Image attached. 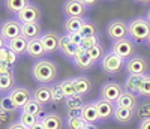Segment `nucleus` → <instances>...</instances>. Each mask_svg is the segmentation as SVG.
<instances>
[{
    "mask_svg": "<svg viewBox=\"0 0 150 129\" xmlns=\"http://www.w3.org/2000/svg\"><path fill=\"white\" fill-rule=\"evenodd\" d=\"M30 74L36 83L51 86L57 81L59 69H57V64L54 62L48 60V59H39L33 63Z\"/></svg>",
    "mask_w": 150,
    "mask_h": 129,
    "instance_id": "f257e3e1",
    "label": "nucleus"
},
{
    "mask_svg": "<svg viewBox=\"0 0 150 129\" xmlns=\"http://www.w3.org/2000/svg\"><path fill=\"white\" fill-rule=\"evenodd\" d=\"M99 66H101V69L105 75L116 77L126 69V60L117 56L116 53H112V51H110V53H105L102 60L99 62Z\"/></svg>",
    "mask_w": 150,
    "mask_h": 129,
    "instance_id": "f03ea898",
    "label": "nucleus"
},
{
    "mask_svg": "<svg viewBox=\"0 0 150 129\" xmlns=\"http://www.w3.org/2000/svg\"><path fill=\"white\" fill-rule=\"evenodd\" d=\"M129 38L137 44L147 42L150 36V23L146 17H137L132 18L129 23Z\"/></svg>",
    "mask_w": 150,
    "mask_h": 129,
    "instance_id": "7ed1b4c3",
    "label": "nucleus"
},
{
    "mask_svg": "<svg viewBox=\"0 0 150 129\" xmlns=\"http://www.w3.org/2000/svg\"><path fill=\"white\" fill-rule=\"evenodd\" d=\"M105 35L112 42L129 38V24L123 20H111L105 26Z\"/></svg>",
    "mask_w": 150,
    "mask_h": 129,
    "instance_id": "20e7f679",
    "label": "nucleus"
},
{
    "mask_svg": "<svg viewBox=\"0 0 150 129\" xmlns=\"http://www.w3.org/2000/svg\"><path fill=\"white\" fill-rule=\"evenodd\" d=\"M137 50H138V44H137L135 41H132L131 38H125V39H120V41H114L112 45H111L112 53H116L117 56H120L125 60L134 57L137 54Z\"/></svg>",
    "mask_w": 150,
    "mask_h": 129,
    "instance_id": "39448f33",
    "label": "nucleus"
},
{
    "mask_svg": "<svg viewBox=\"0 0 150 129\" xmlns=\"http://www.w3.org/2000/svg\"><path fill=\"white\" fill-rule=\"evenodd\" d=\"M125 92L123 84L117 83V81H107L101 86V90H99V96L105 101H110L112 104H116V101L120 98V95Z\"/></svg>",
    "mask_w": 150,
    "mask_h": 129,
    "instance_id": "423d86ee",
    "label": "nucleus"
},
{
    "mask_svg": "<svg viewBox=\"0 0 150 129\" xmlns=\"http://www.w3.org/2000/svg\"><path fill=\"white\" fill-rule=\"evenodd\" d=\"M21 23L15 18V20H6L2 24V29H0V39L2 44H6L9 41H12L14 38L21 35Z\"/></svg>",
    "mask_w": 150,
    "mask_h": 129,
    "instance_id": "0eeeda50",
    "label": "nucleus"
},
{
    "mask_svg": "<svg viewBox=\"0 0 150 129\" xmlns=\"http://www.w3.org/2000/svg\"><path fill=\"white\" fill-rule=\"evenodd\" d=\"M126 71L128 74H138V75H147L150 71L149 60L144 56L135 54L134 57L126 60Z\"/></svg>",
    "mask_w": 150,
    "mask_h": 129,
    "instance_id": "6e6552de",
    "label": "nucleus"
},
{
    "mask_svg": "<svg viewBox=\"0 0 150 129\" xmlns=\"http://www.w3.org/2000/svg\"><path fill=\"white\" fill-rule=\"evenodd\" d=\"M15 17H17V20L21 24H24V23H41V20H42V11H41V8L38 5L29 3Z\"/></svg>",
    "mask_w": 150,
    "mask_h": 129,
    "instance_id": "1a4fd4ad",
    "label": "nucleus"
},
{
    "mask_svg": "<svg viewBox=\"0 0 150 129\" xmlns=\"http://www.w3.org/2000/svg\"><path fill=\"white\" fill-rule=\"evenodd\" d=\"M8 96L12 99V102L21 111V108L33 98V90H30L29 87H24V86H17L11 93H8Z\"/></svg>",
    "mask_w": 150,
    "mask_h": 129,
    "instance_id": "9d476101",
    "label": "nucleus"
},
{
    "mask_svg": "<svg viewBox=\"0 0 150 129\" xmlns=\"http://www.w3.org/2000/svg\"><path fill=\"white\" fill-rule=\"evenodd\" d=\"M89 8H87L81 0H66L63 3V14L68 18H74V17H81L84 18Z\"/></svg>",
    "mask_w": 150,
    "mask_h": 129,
    "instance_id": "9b49d317",
    "label": "nucleus"
},
{
    "mask_svg": "<svg viewBox=\"0 0 150 129\" xmlns=\"http://www.w3.org/2000/svg\"><path fill=\"white\" fill-rule=\"evenodd\" d=\"M60 35L57 32H45L42 36H41V41H42V45L47 51V54H54L57 51H60Z\"/></svg>",
    "mask_w": 150,
    "mask_h": 129,
    "instance_id": "f8f14e48",
    "label": "nucleus"
},
{
    "mask_svg": "<svg viewBox=\"0 0 150 129\" xmlns=\"http://www.w3.org/2000/svg\"><path fill=\"white\" fill-rule=\"evenodd\" d=\"M137 117V110H131V108H123V107H117L114 108V116H112V120L117 125H129L135 120Z\"/></svg>",
    "mask_w": 150,
    "mask_h": 129,
    "instance_id": "ddd939ff",
    "label": "nucleus"
},
{
    "mask_svg": "<svg viewBox=\"0 0 150 129\" xmlns=\"http://www.w3.org/2000/svg\"><path fill=\"white\" fill-rule=\"evenodd\" d=\"M96 102V108H98V113H99V119H101V123L102 122H108L112 119L114 116V108H116V104H112L110 101H105L102 98H99L95 101Z\"/></svg>",
    "mask_w": 150,
    "mask_h": 129,
    "instance_id": "4468645a",
    "label": "nucleus"
},
{
    "mask_svg": "<svg viewBox=\"0 0 150 129\" xmlns=\"http://www.w3.org/2000/svg\"><path fill=\"white\" fill-rule=\"evenodd\" d=\"M42 125L45 129H63L65 128V119L60 113H45L41 117Z\"/></svg>",
    "mask_w": 150,
    "mask_h": 129,
    "instance_id": "2eb2a0df",
    "label": "nucleus"
},
{
    "mask_svg": "<svg viewBox=\"0 0 150 129\" xmlns=\"http://www.w3.org/2000/svg\"><path fill=\"white\" fill-rule=\"evenodd\" d=\"M81 116L83 119L90 123V125H98L101 123V119H99V113H98V108H96V102L95 101H89L86 102L81 108Z\"/></svg>",
    "mask_w": 150,
    "mask_h": 129,
    "instance_id": "dca6fc26",
    "label": "nucleus"
},
{
    "mask_svg": "<svg viewBox=\"0 0 150 129\" xmlns=\"http://www.w3.org/2000/svg\"><path fill=\"white\" fill-rule=\"evenodd\" d=\"M60 53L63 54L66 59L69 60H74L77 57V53H78V45H75L71 39L68 33H65L63 36L60 38Z\"/></svg>",
    "mask_w": 150,
    "mask_h": 129,
    "instance_id": "f3484780",
    "label": "nucleus"
},
{
    "mask_svg": "<svg viewBox=\"0 0 150 129\" xmlns=\"http://www.w3.org/2000/svg\"><path fill=\"white\" fill-rule=\"evenodd\" d=\"M33 99L41 102L42 105H50L53 104V95H51V86L47 84H39L33 90Z\"/></svg>",
    "mask_w": 150,
    "mask_h": 129,
    "instance_id": "a211bd4d",
    "label": "nucleus"
},
{
    "mask_svg": "<svg viewBox=\"0 0 150 129\" xmlns=\"http://www.w3.org/2000/svg\"><path fill=\"white\" fill-rule=\"evenodd\" d=\"M116 105L117 107H123V108H131V110H137L140 105V101H138V95L131 93V92H125L120 95V98L116 101Z\"/></svg>",
    "mask_w": 150,
    "mask_h": 129,
    "instance_id": "6ab92c4d",
    "label": "nucleus"
},
{
    "mask_svg": "<svg viewBox=\"0 0 150 129\" xmlns=\"http://www.w3.org/2000/svg\"><path fill=\"white\" fill-rule=\"evenodd\" d=\"M146 75H138V74H128V77L125 78V83H123V87L126 92H131V93H135L138 95L140 93V87H141V83L144 80Z\"/></svg>",
    "mask_w": 150,
    "mask_h": 129,
    "instance_id": "aec40b11",
    "label": "nucleus"
},
{
    "mask_svg": "<svg viewBox=\"0 0 150 129\" xmlns=\"http://www.w3.org/2000/svg\"><path fill=\"white\" fill-rule=\"evenodd\" d=\"M21 35L27 39H38L41 38L42 33V24L41 23H24L21 26Z\"/></svg>",
    "mask_w": 150,
    "mask_h": 129,
    "instance_id": "412c9836",
    "label": "nucleus"
},
{
    "mask_svg": "<svg viewBox=\"0 0 150 129\" xmlns=\"http://www.w3.org/2000/svg\"><path fill=\"white\" fill-rule=\"evenodd\" d=\"M47 54V51L42 45V41L41 38H38V39H30L29 41V45H27V56L35 59V60H39L42 59L44 56Z\"/></svg>",
    "mask_w": 150,
    "mask_h": 129,
    "instance_id": "4be33fe9",
    "label": "nucleus"
},
{
    "mask_svg": "<svg viewBox=\"0 0 150 129\" xmlns=\"http://www.w3.org/2000/svg\"><path fill=\"white\" fill-rule=\"evenodd\" d=\"M74 83H75V89H77V93L78 95L87 96V95L92 92L93 83H92V80L89 78V77H86V75L74 77Z\"/></svg>",
    "mask_w": 150,
    "mask_h": 129,
    "instance_id": "5701e85b",
    "label": "nucleus"
},
{
    "mask_svg": "<svg viewBox=\"0 0 150 129\" xmlns=\"http://www.w3.org/2000/svg\"><path fill=\"white\" fill-rule=\"evenodd\" d=\"M15 87H17V78L14 71H11L9 74L5 75H0V92H2V95L11 93Z\"/></svg>",
    "mask_w": 150,
    "mask_h": 129,
    "instance_id": "b1692460",
    "label": "nucleus"
},
{
    "mask_svg": "<svg viewBox=\"0 0 150 129\" xmlns=\"http://www.w3.org/2000/svg\"><path fill=\"white\" fill-rule=\"evenodd\" d=\"M8 48H11L14 53H17L18 56H23V54H27V45H29V39L24 38L23 35L14 38L12 41L6 42Z\"/></svg>",
    "mask_w": 150,
    "mask_h": 129,
    "instance_id": "393cba45",
    "label": "nucleus"
},
{
    "mask_svg": "<svg viewBox=\"0 0 150 129\" xmlns=\"http://www.w3.org/2000/svg\"><path fill=\"white\" fill-rule=\"evenodd\" d=\"M72 63H74V66L77 68V69L86 72V71L93 69V66H95V63H96V62H93L92 57L86 53V54H83V56H77V57L72 60Z\"/></svg>",
    "mask_w": 150,
    "mask_h": 129,
    "instance_id": "a878e982",
    "label": "nucleus"
},
{
    "mask_svg": "<svg viewBox=\"0 0 150 129\" xmlns=\"http://www.w3.org/2000/svg\"><path fill=\"white\" fill-rule=\"evenodd\" d=\"M44 108H45V105H42L41 102H38L36 99H30L26 105H24L23 108H21V111L23 113H29V114H33V116H38V117H42L44 116Z\"/></svg>",
    "mask_w": 150,
    "mask_h": 129,
    "instance_id": "bb28decb",
    "label": "nucleus"
},
{
    "mask_svg": "<svg viewBox=\"0 0 150 129\" xmlns=\"http://www.w3.org/2000/svg\"><path fill=\"white\" fill-rule=\"evenodd\" d=\"M29 3H30V0H5V8L9 14L18 15Z\"/></svg>",
    "mask_w": 150,
    "mask_h": 129,
    "instance_id": "cd10ccee",
    "label": "nucleus"
},
{
    "mask_svg": "<svg viewBox=\"0 0 150 129\" xmlns=\"http://www.w3.org/2000/svg\"><path fill=\"white\" fill-rule=\"evenodd\" d=\"M86 23V18L81 17H74V18H66L63 23V29L66 33H74V32H80L83 24Z\"/></svg>",
    "mask_w": 150,
    "mask_h": 129,
    "instance_id": "c85d7f7f",
    "label": "nucleus"
},
{
    "mask_svg": "<svg viewBox=\"0 0 150 129\" xmlns=\"http://www.w3.org/2000/svg\"><path fill=\"white\" fill-rule=\"evenodd\" d=\"M66 110H75V108H83V105L86 104V101H84V96L83 95H74V96H69L66 98V101L63 102Z\"/></svg>",
    "mask_w": 150,
    "mask_h": 129,
    "instance_id": "c756f323",
    "label": "nucleus"
},
{
    "mask_svg": "<svg viewBox=\"0 0 150 129\" xmlns=\"http://www.w3.org/2000/svg\"><path fill=\"white\" fill-rule=\"evenodd\" d=\"M59 84H60L62 90L65 92L66 98H69V96H74V95H77V89H75L74 77H72V78H65V80L59 81Z\"/></svg>",
    "mask_w": 150,
    "mask_h": 129,
    "instance_id": "7c9ffc66",
    "label": "nucleus"
},
{
    "mask_svg": "<svg viewBox=\"0 0 150 129\" xmlns=\"http://www.w3.org/2000/svg\"><path fill=\"white\" fill-rule=\"evenodd\" d=\"M51 95H53V104H56V105L66 101V95H65L63 90H62V87H60L59 83L51 84Z\"/></svg>",
    "mask_w": 150,
    "mask_h": 129,
    "instance_id": "2f4dec72",
    "label": "nucleus"
},
{
    "mask_svg": "<svg viewBox=\"0 0 150 129\" xmlns=\"http://www.w3.org/2000/svg\"><path fill=\"white\" fill-rule=\"evenodd\" d=\"M0 111H6V113H17L20 111L18 107L12 102V99L8 95H3L0 99Z\"/></svg>",
    "mask_w": 150,
    "mask_h": 129,
    "instance_id": "473e14b6",
    "label": "nucleus"
},
{
    "mask_svg": "<svg viewBox=\"0 0 150 129\" xmlns=\"http://www.w3.org/2000/svg\"><path fill=\"white\" fill-rule=\"evenodd\" d=\"M87 54H89L90 57H92V60L93 62H101L102 60V57L105 56V51H104V45L99 42L98 45H95V47H92L90 50H87Z\"/></svg>",
    "mask_w": 150,
    "mask_h": 129,
    "instance_id": "72a5a7b5",
    "label": "nucleus"
},
{
    "mask_svg": "<svg viewBox=\"0 0 150 129\" xmlns=\"http://www.w3.org/2000/svg\"><path fill=\"white\" fill-rule=\"evenodd\" d=\"M80 33L83 35V38H90V36H95V35H98V26H96L93 21L86 20V23L83 24V27H81Z\"/></svg>",
    "mask_w": 150,
    "mask_h": 129,
    "instance_id": "f704fd0d",
    "label": "nucleus"
},
{
    "mask_svg": "<svg viewBox=\"0 0 150 129\" xmlns=\"http://www.w3.org/2000/svg\"><path fill=\"white\" fill-rule=\"evenodd\" d=\"M18 120L26 126V128H32L35 123H38L39 122V117L38 116H33V114H29V113H23V111H20V117H18Z\"/></svg>",
    "mask_w": 150,
    "mask_h": 129,
    "instance_id": "c9c22d12",
    "label": "nucleus"
},
{
    "mask_svg": "<svg viewBox=\"0 0 150 129\" xmlns=\"http://www.w3.org/2000/svg\"><path fill=\"white\" fill-rule=\"evenodd\" d=\"M87 125H90V123H87L84 119H83V116H80V117H71V119H66V128L68 129H81Z\"/></svg>",
    "mask_w": 150,
    "mask_h": 129,
    "instance_id": "e433bc0d",
    "label": "nucleus"
},
{
    "mask_svg": "<svg viewBox=\"0 0 150 129\" xmlns=\"http://www.w3.org/2000/svg\"><path fill=\"white\" fill-rule=\"evenodd\" d=\"M138 96L140 98H144V99H150V74H147L144 77V80L141 83V87H140Z\"/></svg>",
    "mask_w": 150,
    "mask_h": 129,
    "instance_id": "4c0bfd02",
    "label": "nucleus"
},
{
    "mask_svg": "<svg viewBox=\"0 0 150 129\" xmlns=\"http://www.w3.org/2000/svg\"><path fill=\"white\" fill-rule=\"evenodd\" d=\"M137 116L141 119L150 117V101H146V102L138 105V108H137Z\"/></svg>",
    "mask_w": 150,
    "mask_h": 129,
    "instance_id": "58836bf2",
    "label": "nucleus"
},
{
    "mask_svg": "<svg viewBox=\"0 0 150 129\" xmlns=\"http://www.w3.org/2000/svg\"><path fill=\"white\" fill-rule=\"evenodd\" d=\"M99 42H101L99 41V35H95V36H90V38H84L83 42H81V47L86 48V50H90L92 47L98 45Z\"/></svg>",
    "mask_w": 150,
    "mask_h": 129,
    "instance_id": "ea45409f",
    "label": "nucleus"
},
{
    "mask_svg": "<svg viewBox=\"0 0 150 129\" xmlns=\"http://www.w3.org/2000/svg\"><path fill=\"white\" fill-rule=\"evenodd\" d=\"M18 59H20V56L17 54V53H14L11 48H9V51H8V56H6V60L3 62V63H8V64H11L12 68L17 64V62H18Z\"/></svg>",
    "mask_w": 150,
    "mask_h": 129,
    "instance_id": "a19ab883",
    "label": "nucleus"
},
{
    "mask_svg": "<svg viewBox=\"0 0 150 129\" xmlns=\"http://www.w3.org/2000/svg\"><path fill=\"white\" fill-rule=\"evenodd\" d=\"M68 36H69V39L75 44V45H81V42H83V35L80 33V32H74V33H68Z\"/></svg>",
    "mask_w": 150,
    "mask_h": 129,
    "instance_id": "79ce46f5",
    "label": "nucleus"
},
{
    "mask_svg": "<svg viewBox=\"0 0 150 129\" xmlns=\"http://www.w3.org/2000/svg\"><path fill=\"white\" fill-rule=\"evenodd\" d=\"M12 71V66L8 63H3V62H0V75H5V74H9Z\"/></svg>",
    "mask_w": 150,
    "mask_h": 129,
    "instance_id": "37998d69",
    "label": "nucleus"
},
{
    "mask_svg": "<svg viewBox=\"0 0 150 129\" xmlns=\"http://www.w3.org/2000/svg\"><path fill=\"white\" fill-rule=\"evenodd\" d=\"M81 116V108H75V110H68L66 113V117L71 119V117H80Z\"/></svg>",
    "mask_w": 150,
    "mask_h": 129,
    "instance_id": "c03bdc74",
    "label": "nucleus"
},
{
    "mask_svg": "<svg viewBox=\"0 0 150 129\" xmlns=\"http://www.w3.org/2000/svg\"><path fill=\"white\" fill-rule=\"evenodd\" d=\"M138 129H150V117L141 119L138 122Z\"/></svg>",
    "mask_w": 150,
    "mask_h": 129,
    "instance_id": "a18cd8bd",
    "label": "nucleus"
},
{
    "mask_svg": "<svg viewBox=\"0 0 150 129\" xmlns=\"http://www.w3.org/2000/svg\"><path fill=\"white\" fill-rule=\"evenodd\" d=\"M6 129H29V128H26L20 120L18 122H14V123H11V125H8V128Z\"/></svg>",
    "mask_w": 150,
    "mask_h": 129,
    "instance_id": "49530a36",
    "label": "nucleus"
},
{
    "mask_svg": "<svg viewBox=\"0 0 150 129\" xmlns=\"http://www.w3.org/2000/svg\"><path fill=\"white\" fill-rule=\"evenodd\" d=\"M81 2L87 6V8H93V6H96L101 0H81Z\"/></svg>",
    "mask_w": 150,
    "mask_h": 129,
    "instance_id": "de8ad7c7",
    "label": "nucleus"
},
{
    "mask_svg": "<svg viewBox=\"0 0 150 129\" xmlns=\"http://www.w3.org/2000/svg\"><path fill=\"white\" fill-rule=\"evenodd\" d=\"M30 129H45V126L42 125V122H41V119H39V122H38V123H35Z\"/></svg>",
    "mask_w": 150,
    "mask_h": 129,
    "instance_id": "09e8293b",
    "label": "nucleus"
},
{
    "mask_svg": "<svg viewBox=\"0 0 150 129\" xmlns=\"http://www.w3.org/2000/svg\"><path fill=\"white\" fill-rule=\"evenodd\" d=\"M134 2L138 5H150V0H134Z\"/></svg>",
    "mask_w": 150,
    "mask_h": 129,
    "instance_id": "8fccbe9b",
    "label": "nucleus"
},
{
    "mask_svg": "<svg viewBox=\"0 0 150 129\" xmlns=\"http://www.w3.org/2000/svg\"><path fill=\"white\" fill-rule=\"evenodd\" d=\"M81 129H98V128H96V125H87V126H84Z\"/></svg>",
    "mask_w": 150,
    "mask_h": 129,
    "instance_id": "3c124183",
    "label": "nucleus"
},
{
    "mask_svg": "<svg viewBox=\"0 0 150 129\" xmlns=\"http://www.w3.org/2000/svg\"><path fill=\"white\" fill-rule=\"evenodd\" d=\"M146 18H147V20H149V23H150V9L146 12Z\"/></svg>",
    "mask_w": 150,
    "mask_h": 129,
    "instance_id": "603ef678",
    "label": "nucleus"
},
{
    "mask_svg": "<svg viewBox=\"0 0 150 129\" xmlns=\"http://www.w3.org/2000/svg\"><path fill=\"white\" fill-rule=\"evenodd\" d=\"M146 44H147V47L150 48V36H149V39H147V42H146Z\"/></svg>",
    "mask_w": 150,
    "mask_h": 129,
    "instance_id": "864d4df0",
    "label": "nucleus"
}]
</instances>
